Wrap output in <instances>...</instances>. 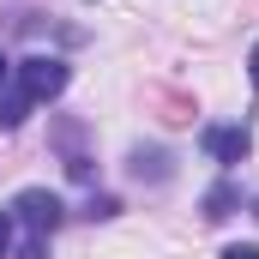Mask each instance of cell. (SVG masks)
<instances>
[{"label": "cell", "instance_id": "7a4b0ae2", "mask_svg": "<svg viewBox=\"0 0 259 259\" xmlns=\"http://www.w3.org/2000/svg\"><path fill=\"white\" fill-rule=\"evenodd\" d=\"M12 211L24 217V229H30V235H49V229H55V223H61V217H66V205H61V199H55V193H42V187H24Z\"/></svg>", "mask_w": 259, "mask_h": 259}, {"label": "cell", "instance_id": "9c48e42d", "mask_svg": "<svg viewBox=\"0 0 259 259\" xmlns=\"http://www.w3.org/2000/svg\"><path fill=\"white\" fill-rule=\"evenodd\" d=\"M223 259H259V247H223Z\"/></svg>", "mask_w": 259, "mask_h": 259}, {"label": "cell", "instance_id": "4fadbf2b", "mask_svg": "<svg viewBox=\"0 0 259 259\" xmlns=\"http://www.w3.org/2000/svg\"><path fill=\"white\" fill-rule=\"evenodd\" d=\"M253 217H259V199H253Z\"/></svg>", "mask_w": 259, "mask_h": 259}, {"label": "cell", "instance_id": "8992f818", "mask_svg": "<svg viewBox=\"0 0 259 259\" xmlns=\"http://www.w3.org/2000/svg\"><path fill=\"white\" fill-rule=\"evenodd\" d=\"M133 175H151V181H163V175H169V157H163V151H133Z\"/></svg>", "mask_w": 259, "mask_h": 259}, {"label": "cell", "instance_id": "277c9868", "mask_svg": "<svg viewBox=\"0 0 259 259\" xmlns=\"http://www.w3.org/2000/svg\"><path fill=\"white\" fill-rule=\"evenodd\" d=\"M145 103H151V109H157V121H163V127H193V97H181V91H163V84H151V91H145Z\"/></svg>", "mask_w": 259, "mask_h": 259}, {"label": "cell", "instance_id": "6da1fadb", "mask_svg": "<svg viewBox=\"0 0 259 259\" xmlns=\"http://www.w3.org/2000/svg\"><path fill=\"white\" fill-rule=\"evenodd\" d=\"M18 91H24L30 103H55L66 91V61L61 55H30V61L18 66Z\"/></svg>", "mask_w": 259, "mask_h": 259}, {"label": "cell", "instance_id": "ba28073f", "mask_svg": "<svg viewBox=\"0 0 259 259\" xmlns=\"http://www.w3.org/2000/svg\"><path fill=\"white\" fill-rule=\"evenodd\" d=\"M18 259H49V235H30V241L18 247Z\"/></svg>", "mask_w": 259, "mask_h": 259}, {"label": "cell", "instance_id": "8fae6325", "mask_svg": "<svg viewBox=\"0 0 259 259\" xmlns=\"http://www.w3.org/2000/svg\"><path fill=\"white\" fill-rule=\"evenodd\" d=\"M247 72H253V84H259V49H253V61H247Z\"/></svg>", "mask_w": 259, "mask_h": 259}, {"label": "cell", "instance_id": "52a82bcc", "mask_svg": "<svg viewBox=\"0 0 259 259\" xmlns=\"http://www.w3.org/2000/svg\"><path fill=\"white\" fill-rule=\"evenodd\" d=\"M229 205H235V187L223 181V187H211V193H205V217L217 223V217H229Z\"/></svg>", "mask_w": 259, "mask_h": 259}, {"label": "cell", "instance_id": "5b68a950", "mask_svg": "<svg viewBox=\"0 0 259 259\" xmlns=\"http://www.w3.org/2000/svg\"><path fill=\"white\" fill-rule=\"evenodd\" d=\"M24 115H30V97H24V91H0V127L12 133Z\"/></svg>", "mask_w": 259, "mask_h": 259}, {"label": "cell", "instance_id": "3957f363", "mask_svg": "<svg viewBox=\"0 0 259 259\" xmlns=\"http://www.w3.org/2000/svg\"><path fill=\"white\" fill-rule=\"evenodd\" d=\"M205 151H211L217 163H247L253 133H247V127H205Z\"/></svg>", "mask_w": 259, "mask_h": 259}, {"label": "cell", "instance_id": "7c38bea8", "mask_svg": "<svg viewBox=\"0 0 259 259\" xmlns=\"http://www.w3.org/2000/svg\"><path fill=\"white\" fill-rule=\"evenodd\" d=\"M0 84H6V61H0Z\"/></svg>", "mask_w": 259, "mask_h": 259}, {"label": "cell", "instance_id": "30bf717a", "mask_svg": "<svg viewBox=\"0 0 259 259\" xmlns=\"http://www.w3.org/2000/svg\"><path fill=\"white\" fill-rule=\"evenodd\" d=\"M6 241H12V217L0 211V253H6Z\"/></svg>", "mask_w": 259, "mask_h": 259}]
</instances>
